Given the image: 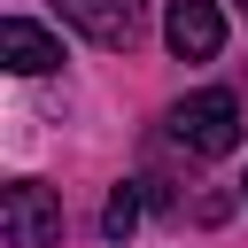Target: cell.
<instances>
[{"label": "cell", "instance_id": "3957f363", "mask_svg": "<svg viewBox=\"0 0 248 248\" xmlns=\"http://www.w3.org/2000/svg\"><path fill=\"white\" fill-rule=\"evenodd\" d=\"M163 39H170L178 62H209V54L225 46V16H217V0H170Z\"/></svg>", "mask_w": 248, "mask_h": 248}, {"label": "cell", "instance_id": "5b68a950", "mask_svg": "<svg viewBox=\"0 0 248 248\" xmlns=\"http://www.w3.org/2000/svg\"><path fill=\"white\" fill-rule=\"evenodd\" d=\"M0 62H8L16 78H39V70H54V62H62V39H54V31H39L31 16H8V23H0Z\"/></svg>", "mask_w": 248, "mask_h": 248}, {"label": "cell", "instance_id": "277c9868", "mask_svg": "<svg viewBox=\"0 0 248 248\" xmlns=\"http://www.w3.org/2000/svg\"><path fill=\"white\" fill-rule=\"evenodd\" d=\"M62 23H78L93 46H132L140 39V0H54Z\"/></svg>", "mask_w": 248, "mask_h": 248}, {"label": "cell", "instance_id": "6da1fadb", "mask_svg": "<svg viewBox=\"0 0 248 248\" xmlns=\"http://www.w3.org/2000/svg\"><path fill=\"white\" fill-rule=\"evenodd\" d=\"M170 140H178L186 155H232V147H240V101H232L225 85L186 93V101L170 108Z\"/></svg>", "mask_w": 248, "mask_h": 248}, {"label": "cell", "instance_id": "52a82bcc", "mask_svg": "<svg viewBox=\"0 0 248 248\" xmlns=\"http://www.w3.org/2000/svg\"><path fill=\"white\" fill-rule=\"evenodd\" d=\"M232 8H240V16H248V0H232Z\"/></svg>", "mask_w": 248, "mask_h": 248}, {"label": "cell", "instance_id": "7a4b0ae2", "mask_svg": "<svg viewBox=\"0 0 248 248\" xmlns=\"http://www.w3.org/2000/svg\"><path fill=\"white\" fill-rule=\"evenodd\" d=\"M0 232H8V248H54L62 240V194L39 178H16L0 194Z\"/></svg>", "mask_w": 248, "mask_h": 248}, {"label": "cell", "instance_id": "8992f818", "mask_svg": "<svg viewBox=\"0 0 248 248\" xmlns=\"http://www.w3.org/2000/svg\"><path fill=\"white\" fill-rule=\"evenodd\" d=\"M140 202H147L140 186H116V194H108V209H101V232H108V240H132V225H140Z\"/></svg>", "mask_w": 248, "mask_h": 248}]
</instances>
